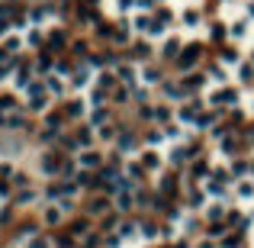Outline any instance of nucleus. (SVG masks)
Segmentation results:
<instances>
[{"mask_svg":"<svg viewBox=\"0 0 254 248\" xmlns=\"http://www.w3.org/2000/svg\"><path fill=\"white\" fill-rule=\"evenodd\" d=\"M13 164H10V161H0V180H10V174H13Z\"/></svg>","mask_w":254,"mask_h":248,"instance_id":"79ce46f5","label":"nucleus"},{"mask_svg":"<svg viewBox=\"0 0 254 248\" xmlns=\"http://www.w3.org/2000/svg\"><path fill=\"white\" fill-rule=\"evenodd\" d=\"M126 178H129L135 187H145L151 174H148V171L142 168V161H139V158H132V161H126Z\"/></svg>","mask_w":254,"mask_h":248,"instance_id":"2eb2a0df","label":"nucleus"},{"mask_svg":"<svg viewBox=\"0 0 254 248\" xmlns=\"http://www.w3.org/2000/svg\"><path fill=\"white\" fill-rule=\"evenodd\" d=\"M64 116H68V123H77V119H84L87 113H90V103H87L84 93H71L68 100H64Z\"/></svg>","mask_w":254,"mask_h":248,"instance_id":"20e7f679","label":"nucleus"},{"mask_svg":"<svg viewBox=\"0 0 254 248\" xmlns=\"http://www.w3.org/2000/svg\"><path fill=\"white\" fill-rule=\"evenodd\" d=\"M23 248H55V239H48V235H36V239H29Z\"/></svg>","mask_w":254,"mask_h":248,"instance_id":"a19ab883","label":"nucleus"},{"mask_svg":"<svg viewBox=\"0 0 254 248\" xmlns=\"http://www.w3.org/2000/svg\"><path fill=\"white\" fill-rule=\"evenodd\" d=\"M71 55H77V62H87V58H90V45H87L84 39L71 42Z\"/></svg>","mask_w":254,"mask_h":248,"instance_id":"ea45409f","label":"nucleus"},{"mask_svg":"<svg viewBox=\"0 0 254 248\" xmlns=\"http://www.w3.org/2000/svg\"><path fill=\"white\" fill-rule=\"evenodd\" d=\"M158 90H161V93H164V100H170V103H184V100H187L184 81H168V78H164V84L158 87Z\"/></svg>","mask_w":254,"mask_h":248,"instance_id":"ddd939ff","label":"nucleus"},{"mask_svg":"<svg viewBox=\"0 0 254 248\" xmlns=\"http://www.w3.org/2000/svg\"><path fill=\"white\" fill-rule=\"evenodd\" d=\"M68 235H71V239H74V235H81V239H84V235H90V219H74Z\"/></svg>","mask_w":254,"mask_h":248,"instance_id":"58836bf2","label":"nucleus"},{"mask_svg":"<svg viewBox=\"0 0 254 248\" xmlns=\"http://www.w3.org/2000/svg\"><path fill=\"white\" fill-rule=\"evenodd\" d=\"M196 248H219V242H216V239H203Z\"/></svg>","mask_w":254,"mask_h":248,"instance_id":"37998d69","label":"nucleus"},{"mask_svg":"<svg viewBox=\"0 0 254 248\" xmlns=\"http://www.w3.org/2000/svg\"><path fill=\"white\" fill-rule=\"evenodd\" d=\"M180 26H184V29H200L203 26V13L200 10H184V13H180Z\"/></svg>","mask_w":254,"mask_h":248,"instance_id":"c756f323","label":"nucleus"},{"mask_svg":"<svg viewBox=\"0 0 254 248\" xmlns=\"http://www.w3.org/2000/svg\"><path fill=\"white\" fill-rule=\"evenodd\" d=\"M232 78H235V84H254V62L241 58V65L232 71Z\"/></svg>","mask_w":254,"mask_h":248,"instance_id":"5701e85b","label":"nucleus"},{"mask_svg":"<svg viewBox=\"0 0 254 248\" xmlns=\"http://www.w3.org/2000/svg\"><path fill=\"white\" fill-rule=\"evenodd\" d=\"M139 84H145V87H151V90H158V87L164 84V71L158 68V65H142V74H139Z\"/></svg>","mask_w":254,"mask_h":248,"instance_id":"9d476101","label":"nucleus"},{"mask_svg":"<svg viewBox=\"0 0 254 248\" xmlns=\"http://www.w3.org/2000/svg\"><path fill=\"white\" fill-rule=\"evenodd\" d=\"M0 248H3V245H0Z\"/></svg>","mask_w":254,"mask_h":248,"instance_id":"de8ad7c7","label":"nucleus"},{"mask_svg":"<svg viewBox=\"0 0 254 248\" xmlns=\"http://www.w3.org/2000/svg\"><path fill=\"white\" fill-rule=\"evenodd\" d=\"M200 216L206 219V223H219V219H225V216H229V206H225L222 200H209V206L203 209Z\"/></svg>","mask_w":254,"mask_h":248,"instance_id":"4be33fe9","label":"nucleus"},{"mask_svg":"<svg viewBox=\"0 0 254 248\" xmlns=\"http://www.w3.org/2000/svg\"><path fill=\"white\" fill-rule=\"evenodd\" d=\"M219 62H222L225 68H232V71H235V68H238V65H241V55H238V48L225 45L222 52H219Z\"/></svg>","mask_w":254,"mask_h":248,"instance_id":"473e14b6","label":"nucleus"},{"mask_svg":"<svg viewBox=\"0 0 254 248\" xmlns=\"http://www.w3.org/2000/svg\"><path fill=\"white\" fill-rule=\"evenodd\" d=\"M64 126H68V116H64V113H52V110H48L45 116H42V129L52 132V135H62Z\"/></svg>","mask_w":254,"mask_h":248,"instance_id":"a211bd4d","label":"nucleus"},{"mask_svg":"<svg viewBox=\"0 0 254 248\" xmlns=\"http://www.w3.org/2000/svg\"><path fill=\"white\" fill-rule=\"evenodd\" d=\"M116 148H119V155H135V148H139V135L135 132H129V129H119V139H116Z\"/></svg>","mask_w":254,"mask_h":248,"instance_id":"4468645a","label":"nucleus"},{"mask_svg":"<svg viewBox=\"0 0 254 248\" xmlns=\"http://www.w3.org/2000/svg\"><path fill=\"white\" fill-rule=\"evenodd\" d=\"M209 171H212V161H209L206 155H200V158H193L190 161V178L196 180V184H203V180L209 178Z\"/></svg>","mask_w":254,"mask_h":248,"instance_id":"aec40b11","label":"nucleus"},{"mask_svg":"<svg viewBox=\"0 0 254 248\" xmlns=\"http://www.w3.org/2000/svg\"><path fill=\"white\" fill-rule=\"evenodd\" d=\"M232 178L241 180V178H251V158H232Z\"/></svg>","mask_w":254,"mask_h":248,"instance_id":"c85d7f7f","label":"nucleus"},{"mask_svg":"<svg viewBox=\"0 0 254 248\" xmlns=\"http://www.w3.org/2000/svg\"><path fill=\"white\" fill-rule=\"evenodd\" d=\"M77 164L84 171H100L103 168V155L97 152V148H84L81 155H77Z\"/></svg>","mask_w":254,"mask_h":248,"instance_id":"6ab92c4d","label":"nucleus"},{"mask_svg":"<svg viewBox=\"0 0 254 248\" xmlns=\"http://www.w3.org/2000/svg\"><path fill=\"white\" fill-rule=\"evenodd\" d=\"M177 180H180V178H177V171H161V174H158V184H161V187H154V190L174 200V197H180V190H177Z\"/></svg>","mask_w":254,"mask_h":248,"instance_id":"9b49d317","label":"nucleus"},{"mask_svg":"<svg viewBox=\"0 0 254 248\" xmlns=\"http://www.w3.org/2000/svg\"><path fill=\"white\" fill-rule=\"evenodd\" d=\"M251 178H254V158H251Z\"/></svg>","mask_w":254,"mask_h":248,"instance_id":"a18cd8bd","label":"nucleus"},{"mask_svg":"<svg viewBox=\"0 0 254 248\" xmlns=\"http://www.w3.org/2000/svg\"><path fill=\"white\" fill-rule=\"evenodd\" d=\"M132 100V87L129 84H116V90L109 93V103H129Z\"/></svg>","mask_w":254,"mask_h":248,"instance_id":"c9c22d12","label":"nucleus"},{"mask_svg":"<svg viewBox=\"0 0 254 248\" xmlns=\"http://www.w3.org/2000/svg\"><path fill=\"white\" fill-rule=\"evenodd\" d=\"M36 187L26 184V187H16L13 190V206H29V203H36Z\"/></svg>","mask_w":254,"mask_h":248,"instance_id":"393cba45","label":"nucleus"},{"mask_svg":"<svg viewBox=\"0 0 254 248\" xmlns=\"http://www.w3.org/2000/svg\"><path fill=\"white\" fill-rule=\"evenodd\" d=\"M113 71H116V78L123 81V84L135 87V84H139V74H142V65L139 62H119Z\"/></svg>","mask_w":254,"mask_h":248,"instance_id":"1a4fd4ad","label":"nucleus"},{"mask_svg":"<svg viewBox=\"0 0 254 248\" xmlns=\"http://www.w3.org/2000/svg\"><path fill=\"white\" fill-rule=\"evenodd\" d=\"M42 168H45L48 178H62V168H64L62 152H45V155H42Z\"/></svg>","mask_w":254,"mask_h":248,"instance_id":"f3484780","label":"nucleus"},{"mask_svg":"<svg viewBox=\"0 0 254 248\" xmlns=\"http://www.w3.org/2000/svg\"><path fill=\"white\" fill-rule=\"evenodd\" d=\"M74 180H77V187H81V190H97V171H77L74 174Z\"/></svg>","mask_w":254,"mask_h":248,"instance_id":"2f4dec72","label":"nucleus"},{"mask_svg":"<svg viewBox=\"0 0 254 248\" xmlns=\"http://www.w3.org/2000/svg\"><path fill=\"white\" fill-rule=\"evenodd\" d=\"M245 139H248V142H254V123H251V126H248V129H245Z\"/></svg>","mask_w":254,"mask_h":248,"instance_id":"c03bdc74","label":"nucleus"},{"mask_svg":"<svg viewBox=\"0 0 254 248\" xmlns=\"http://www.w3.org/2000/svg\"><path fill=\"white\" fill-rule=\"evenodd\" d=\"M154 55V42L151 39H142V36H135L129 45V62H139V65H148Z\"/></svg>","mask_w":254,"mask_h":248,"instance_id":"39448f33","label":"nucleus"},{"mask_svg":"<svg viewBox=\"0 0 254 248\" xmlns=\"http://www.w3.org/2000/svg\"><path fill=\"white\" fill-rule=\"evenodd\" d=\"M87 123H90L93 129H100V126L113 123V113H109V107H97V110H90V113H87Z\"/></svg>","mask_w":254,"mask_h":248,"instance_id":"a878e982","label":"nucleus"},{"mask_svg":"<svg viewBox=\"0 0 254 248\" xmlns=\"http://www.w3.org/2000/svg\"><path fill=\"white\" fill-rule=\"evenodd\" d=\"M254 20H248V16H238V20H232L229 23V42H248L254 39Z\"/></svg>","mask_w":254,"mask_h":248,"instance_id":"423d86ee","label":"nucleus"},{"mask_svg":"<svg viewBox=\"0 0 254 248\" xmlns=\"http://www.w3.org/2000/svg\"><path fill=\"white\" fill-rule=\"evenodd\" d=\"M235 152H238V139H235V135H225V139H219V158H235Z\"/></svg>","mask_w":254,"mask_h":248,"instance_id":"7c9ffc66","label":"nucleus"},{"mask_svg":"<svg viewBox=\"0 0 254 248\" xmlns=\"http://www.w3.org/2000/svg\"><path fill=\"white\" fill-rule=\"evenodd\" d=\"M238 100H241V93H238V87H235V81L206 90V103L216 107V110H232V107H238Z\"/></svg>","mask_w":254,"mask_h":248,"instance_id":"f257e3e1","label":"nucleus"},{"mask_svg":"<svg viewBox=\"0 0 254 248\" xmlns=\"http://www.w3.org/2000/svg\"><path fill=\"white\" fill-rule=\"evenodd\" d=\"M184 45L187 42L180 39V36H168V39H161V55L168 58V62H177L180 52H184Z\"/></svg>","mask_w":254,"mask_h":248,"instance_id":"dca6fc26","label":"nucleus"},{"mask_svg":"<svg viewBox=\"0 0 254 248\" xmlns=\"http://www.w3.org/2000/svg\"><path fill=\"white\" fill-rule=\"evenodd\" d=\"M161 225H158V223H148V219H145V223H142V239H145V242H161Z\"/></svg>","mask_w":254,"mask_h":248,"instance_id":"f704fd0d","label":"nucleus"},{"mask_svg":"<svg viewBox=\"0 0 254 248\" xmlns=\"http://www.w3.org/2000/svg\"><path fill=\"white\" fill-rule=\"evenodd\" d=\"M251 113H254V103H251Z\"/></svg>","mask_w":254,"mask_h":248,"instance_id":"49530a36","label":"nucleus"},{"mask_svg":"<svg viewBox=\"0 0 254 248\" xmlns=\"http://www.w3.org/2000/svg\"><path fill=\"white\" fill-rule=\"evenodd\" d=\"M42 84H45V90L52 93V100H62L64 93H71V87H68V78H64V74H58V71L45 74V78H42Z\"/></svg>","mask_w":254,"mask_h":248,"instance_id":"6e6552de","label":"nucleus"},{"mask_svg":"<svg viewBox=\"0 0 254 248\" xmlns=\"http://www.w3.org/2000/svg\"><path fill=\"white\" fill-rule=\"evenodd\" d=\"M225 232H229V223H225V219H219V223H206V239H222Z\"/></svg>","mask_w":254,"mask_h":248,"instance_id":"e433bc0d","label":"nucleus"},{"mask_svg":"<svg viewBox=\"0 0 254 248\" xmlns=\"http://www.w3.org/2000/svg\"><path fill=\"white\" fill-rule=\"evenodd\" d=\"M77 248H103V232H90L84 239H77Z\"/></svg>","mask_w":254,"mask_h":248,"instance_id":"4c0bfd02","label":"nucleus"},{"mask_svg":"<svg viewBox=\"0 0 254 248\" xmlns=\"http://www.w3.org/2000/svg\"><path fill=\"white\" fill-rule=\"evenodd\" d=\"M200 58H203V42H187L184 52H180V58H177L174 65H177L180 74H190V71H196Z\"/></svg>","mask_w":254,"mask_h":248,"instance_id":"7ed1b4c3","label":"nucleus"},{"mask_svg":"<svg viewBox=\"0 0 254 248\" xmlns=\"http://www.w3.org/2000/svg\"><path fill=\"white\" fill-rule=\"evenodd\" d=\"M232 197L241 203H251L254 200V178H241L235 180V187H232Z\"/></svg>","mask_w":254,"mask_h":248,"instance_id":"412c9836","label":"nucleus"},{"mask_svg":"<svg viewBox=\"0 0 254 248\" xmlns=\"http://www.w3.org/2000/svg\"><path fill=\"white\" fill-rule=\"evenodd\" d=\"M135 158L142 161V168H145L148 174H161V171H164V155H161V148H142Z\"/></svg>","mask_w":254,"mask_h":248,"instance_id":"0eeeda50","label":"nucleus"},{"mask_svg":"<svg viewBox=\"0 0 254 248\" xmlns=\"http://www.w3.org/2000/svg\"><path fill=\"white\" fill-rule=\"evenodd\" d=\"M64 45H68V32H64L62 26H52V29H48V42H45V48H52V52H62Z\"/></svg>","mask_w":254,"mask_h":248,"instance_id":"b1692460","label":"nucleus"},{"mask_svg":"<svg viewBox=\"0 0 254 248\" xmlns=\"http://www.w3.org/2000/svg\"><path fill=\"white\" fill-rule=\"evenodd\" d=\"M113 209H116V203H113V197H106V194L93 197V200L87 203V213H90L93 219H103L106 213H113Z\"/></svg>","mask_w":254,"mask_h":248,"instance_id":"f8f14e48","label":"nucleus"},{"mask_svg":"<svg viewBox=\"0 0 254 248\" xmlns=\"http://www.w3.org/2000/svg\"><path fill=\"white\" fill-rule=\"evenodd\" d=\"M219 242V248H245V235L235 229V232H225L222 239H216Z\"/></svg>","mask_w":254,"mask_h":248,"instance_id":"72a5a7b5","label":"nucleus"},{"mask_svg":"<svg viewBox=\"0 0 254 248\" xmlns=\"http://www.w3.org/2000/svg\"><path fill=\"white\" fill-rule=\"evenodd\" d=\"M23 103H26V113L45 116V113H48V103H52V93L45 90V84H42V81H36V84L23 93Z\"/></svg>","mask_w":254,"mask_h":248,"instance_id":"f03ea898","label":"nucleus"},{"mask_svg":"<svg viewBox=\"0 0 254 248\" xmlns=\"http://www.w3.org/2000/svg\"><path fill=\"white\" fill-rule=\"evenodd\" d=\"M62 219H64V206H62V203H48L45 213H42V223H45V225H58Z\"/></svg>","mask_w":254,"mask_h":248,"instance_id":"bb28decb","label":"nucleus"},{"mask_svg":"<svg viewBox=\"0 0 254 248\" xmlns=\"http://www.w3.org/2000/svg\"><path fill=\"white\" fill-rule=\"evenodd\" d=\"M168 145V135H164L161 126H154V129L145 132V148H164Z\"/></svg>","mask_w":254,"mask_h":248,"instance_id":"cd10ccee","label":"nucleus"}]
</instances>
